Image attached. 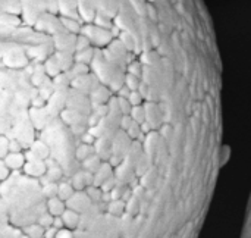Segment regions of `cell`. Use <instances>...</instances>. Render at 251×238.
Listing matches in <instances>:
<instances>
[{
  "instance_id": "6da1fadb",
  "label": "cell",
  "mask_w": 251,
  "mask_h": 238,
  "mask_svg": "<svg viewBox=\"0 0 251 238\" xmlns=\"http://www.w3.org/2000/svg\"><path fill=\"white\" fill-rule=\"evenodd\" d=\"M63 212H65V203L62 199H59L57 196L49 199V213L51 216H62Z\"/></svg>"
},
{
  "instance_id": "7a4b0ae2",
  "label": "cell",
  "mask_w": 251,
  "mask_h": 238,
  "mask_svg": "<svg viewBox=\"0 0 251 238\" xmlns=\"http://www.w3.org/2000/svg\"><path fill=\"white\" fill-rule=\"evenodd\" d=\"M4 163H6V166L13 168V169L21 168L24 165V156H21L19 153H12V155H9L6 158V162Z\"/></svg>"
},
{
  "instance_id": "3957f363",
  "label": "cell",
  "mask_w": 251,
  "mask_h": 238,
  "mask_svg": "<svg viewBox=\"0 0 251 238\" xmlns=\"http://www.w3.org/2000/svg\"><path fill=\"white\" fill-rule=\"evenodd\" d=\"M62 221H63V225L65 227H69V228H74L76 224H78V215L75 212H69V211H65L62 213Z\"/></svg>"
},
{
  "instance_id": "277c9868",
  "label": "cell",
  "mask_w": 251,
  "mask_h": 238,
  "mask_svg": "<svg viewBox=\"0 0 251 238\" xmlns=\"http://www.w3.org/2000/svg\"><path fill=\"white\" fill-rule=\"evenodd\" d=\"M72 193H74V187L71 184H60L57 190V197L65 202L72 196Z\"/></svg>"
},
{
  "instance_id": "5b68a950",
  "label": "cell",
  "mask_w": 251,
  "mask_h": 238,
  "mask_svg": "<svg viewBox=\"0 0 251 238\" xmlns=\"http://www.w3.org/2000/svg\"><path fill=\"white\" fill-rule=\"evenodd\" d=\"M87 194L91 200L94 202H101V197H103V190L99 188V187H94V185H88L87 187Z\"/></svg>"
},
{
  "instance_id": "8992f818",
  "label": "cell",
  "mask_w": 251,
  "mask_h": 238,
  "mask_svg": "<svg viewBox=\"0 0 251 238\" xmlns=\"http://www.w3.org/2000/svg\"><path fill=\"white\" fill-rule=\"evenodd\" d=\"M26 233H28V236L31 238H40L41 236H44V228L43 227H40V225H37V227H31V228H28L26 230Z\"/></svg>"
},
{
  "instance_id": "52a82bcc",
  "label": "cell",
  "mask_w": 251,
  "mask_h": 238,
  "mask_svg": "<svg viewBox=\"0 0 251 238\" xmlns=\"http://www.w3.org/2000/svg\"><path fill=\"white\" fill-rule=\"evenodd\" d=\"M53 219H54V216H51L50 213H49V215H44V216L40 218L38 225L43 227L44 230H46V228H50V227H53Z\"/></svg>"
},
{
  "instance_id": "ba28073f",
  "label": "cell",
  "mask_w": 251,
  "mask_h": 238,
  "mask_svg": "<svg viewBox=\"0 0 251 238\" xmlns=\"http://www.w3.org/2000/svg\"><path fill=\"white\" fill-rule=\"evenodd\" d=\"M81 140H82L84 144H88V146H90L91 143H94V137H93L91 134H84Z\"/></svg>"
},
{
  "instance_id": "9c48e42d",
  "label": "cell",
  "mask_w": 251,
  "mask_h": 238,
  "mask_svg": "<svg viewBox=\"0 0 251 238\" xmlns=\"http://www.w3.org/2000/svg\"><path fill=\"white\" fill-rule=\"evenodd\" d=\"M7 177V168H6V163L0 162V180L6 178Z\"/></svg>"
}]
</instances>
